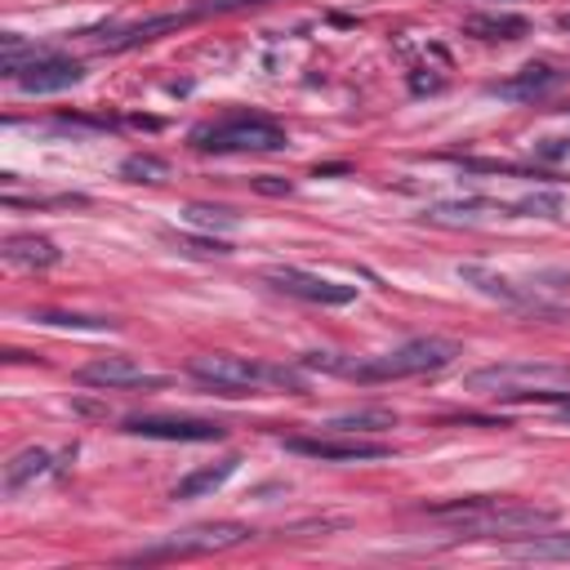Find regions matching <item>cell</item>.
Segmentation results:
<instances>
[{
  "mask_svg": "<svg viewBox=\"0 0 570 570\" xmlns=\"http://www.w3.org/2000/svg\"><path fill=\"white\" fill-rule=\"evenodd\" d=\"M521 561H570V535H530L513 548Z\"/></svg>",
  "mask_w": 570,
  "mask_h": 570,
  "instance_id": "obj_20",
  "label": "cell"
},
{
  "mask_svg": "<svg viewBox=\"0 0 570 570\" xmlns=\"http://www.w3.org/2000/svg\"><path fill=\"white\" fill-rule=\"evenodd\" d=\"M272 290L290 294V299H303V303H321V308H344L357 299V286H344V281H330V277H316V272H303V268H272L264 277Z\"/></svg>",
  "mask_w": 570,
  "mask_h": 570,
  "instance_id": "obj_9",
  "label": "cell"
},
{
  "mask_svg": "<svg viewBox=\"0 0 570 570\" xmlns=\"http://www.w3.org/2000/svg\"><path fill=\"white\" fill-rule=\"evenodd\" d=\"M187 375L201 379L205 388L223 392V397H246V392H255V388H264V384L303 392V375H299V370L264 366V362L233 357V353H205V357H192V362H187Z\"/></svg>",
  "mask_w": 570,
  "mask_h": 570,
  "instance_id": "obj_3",
  "label": "cell"
},
{
  "mask_svg": "<svg viewBox=\"0 0 570 570\" xmlns=\"http://www.w3.org/2000/svg\"><path fill=\"white\" fill-rule=\"evenodd\" d=\"M432 521H441L454 539H513V535H539L557 521L552 508L521 504V499H450L428 508Z\"/></svg>",
  "mask_w": 570,
  "mask_h": 570,
  "instance_id": "obj_2",
  "label": "cell"
},
{
  "mask_svg": "<svg viewBox=\"0 0 570 570\" xmlns=\"http://www.w3.org/2000/svg\"><path fill=\"white\" fill-rule=\"evenodd\" d=\"M32 321L54 325V330H94V334H103V330H121V321H111V316H80V312H36Z\"/></svg>",
  "mask_w": 570,
  "mask_h": 570,
  "instance_id": "obj_21",
  "label": "cell"
},
{
  "mask_svg": "<svg viewBox=\"0 0 570 570\" xmlns=\"http://www.w3.org/2000/svg\"><path fill=\"white\" fill-rule=\"evenodd\" d=\"M130 437H148V441H223L227 428L214 419H165V415H135L126 419Z\"/></svg>",
  "mask_w": 570,
  "mask_h": 570,
  "instance_id": "obj_10",
  "label": "cell"
},
{
  "mask_svg": "<svg viewBox=\"0 0 570 570\" xmlns=\"http://www.w3.org/2000/svg\"><path fill=\"white\" fill-rule=\"evenodd\" d=\"M570 384V366H552V362H499V366H482L464 379L469 392H486L499 401H530L544 388Z\"/></svg>",
  "mask_w": 570,
  "mask_h": 570,
  "instance_id": "obj_4",
  "label": "cell"
},
{
  "mask_svg": "<svg viewBox=\"0 0 570 570\" xmlns=\"http://www.w3.org/2000/svg\"><path fill=\"white\" fill-rule=\"evenodd\" d=\"M259 6H272V0H196V14L209 19V14H237V10H259Z\"/></svg>",
  "mask_w": 570,
  "mask_h": 570,
  "instance_id": "obj_25",
  "label": "cell"
},
{
  "mask_svg": "<svg viewBox=\"0 0 570 570\" xmlns=\"http://www.w3.org/2000/svg\"><path fill=\"white\" fill-rule=\"evenodd\" d=\"M58 464H54V454L50 450H41V445H28V450H19L14 460L6 464V495H23L28 486H36L41 477H50Z\"/></svg>",
  "mask_w": 570,
  "mask_h": 570,
  "instance_id": "obj_15",
  "label": "cell"
},
{
  "mask_svg": "<svg viewBox=\"0 0 570 570\" xmlns=\"http://www.w3.org/2000/svg\"><path fill=\"white\" fill-rule=\"evenodd\" d=\"M183 218H187L192 227H209V233H214V227H223V233H227V227L241 223L237 209H227V205H205V201H192V205L183 209Z\"/></svg>",
  "mask_w": 570,
  "mask_h": 570,
  "instance_id": "obj_22",
  "label": "cell"
},
{
  "mask_svg": "<svg viewBox=\"0 0 570 570\" xmlns=\"http://www.w3.org/2000/svg\"><path fill=\"white\" fill-rule=\"evenodd\" d=\"M557 28H561V32H570V14H561V19H557Z\"/></svg>",
  "mask_w": 570,
  "mask_h": 570,
  "instance_id": "obj_27",
  "label": "cell"
},
{
  "mask_svg": "<svg viewBox=\"0 0 570 570\" xmlns=\"http://www.w3.org/2000/svg\"><path fill=\"white\" fill-rule=\"evenodd\" d=\"M255 530L241 526V521H209V526H187V530H174L139 552H130L126 561H179V557H209V552H223V548H237L246 544Z\"/></svg>",
  "mask_w": 570,
  "mask_h": 570,
  "instance_id": "obj_6",
  "label": "cell"
},
{
  "mask_svg": "<svg viewBox=\"0 0 570 570\" xmlns=\"http://www.w3.org/2000/svg\"><path fill=\"white\" fill-rule=\"evenodd\" d=\"M552 406H557V423H566V428H570V392H561Z\"/></svg>",
  "mask_w": 570,
  "mask_h": 570,
  "instance_id": "obj_26",
  "label": "cell"
},
{
  "mask_svg": "<svg viewBox=\"0 0 570 570\" xmlns=\"http://www.w3.org/2000/svg\"><path fill=\"white\" fill-rule=\"evenodd\" d=\"M80 80H85V67L72 63V58H58V54H50V50H41V54L14 76V85H19L23 94H63V89H72V85H80Z\"/></svg>",
  "mask_w": 570,
  "mask_h": 570,
  "instance_id": "obj_11",
  "label": "cell"
},
{
  "mask_svg": "<svg viewBox=\"0 0 570 570\" xmlns=\"http://www.w3.org/2000/svg\"><path fill=\"white\" fill-rule=\"evenodd\" d=\"M241 469V460L237 454H227V460H218V464H205V469H196V473H187L174 491H170V499H201V495H214L227 477H233Z\"/></svg>",
  "mask_w": 570,
  "mask_h": 570,
  "instance_id": "obj_16",
  "label": "cell"
},
{
  "mask_svg": "<svg viewBox=\"0 0 570 570\" xmlns=\"http://www.w3.org/2000/svg\"><path fill=\"white\" fill-rule=\"evenodd\" d=\"M460 357V344L450 338H410V344L384 353V357H344V353H303L299 370H321V375H338L353 384H388V379H415V375H437Z\"/></svg>",
  "mask_w": 570,
  "mask_h": 570,
  "instance_id": "obj_1",
  "label": "cell"
},
{
  "mask_svg": "<svg viewBox=\"0 0 570 570\" xmlns=\"http://www.w3.org/2000/svg\"><path fill=\"white\" fill-rule=\"evenodd\" d=\"M397 423V415L388 410V406H362V410H348V415H334L325 428L330 432H384V428H392Z\"/></svg>",
  "mask_w": 570,
  "mask_h": 570,
  "instance_id": "obj_19",
  "label": "cell"
},
{
  "mask_svg": "<svg viewBox=\"0 0 570 570\" xmlns=\"http://www.w3.org/2000/svg\"><path fill=\"white\" fill-rule=\"evenodd\" d=\"M196 19H201L196 10H179V14H157V19L130 23V28H121V32H111V36H94V41H98L103 50H111V54H126V50L152 45V41H161V36H170V32H179V28L196 23Z\"/></svg>",
  "mask_w": 570,
  "mask_h": 570,
  "instance_id": "obj_13",
  "label": "cell"
},
{
  "mask_svg": "<svg viewBox=\"0 0 570 570\" xmlns=\"http://www.w3.org/2000/svg\"><path fill=\"white\" fill-rule=\"evenodd\" d=\"M187 143L196 152H286L290 139L277 121L268 117H250V111H241V117H227V121H209V126H196L187 135Z\"/></svg>",
  "mask_w": 570,
  "mask_h": 570,
  "instance_id": "obj_5",
  "label": "cell"
},
{
  "mask_svg": "<svg viewBox=\"0 0 570 570\" xmlns=\"http://www.w3.org/2000/svg\"><path fill=\"white\" fill-rule=\"evenodd\" d=\"M464 32L477 41H521L530 32V23L521 14H477L464 23Z\"/></svg>",
  "mask_w": 570,
  "mask_h": 570,
  "instance_id": "obj_18",
  "label": "cell"
},
{
  "mask_svg": "<svg viewBox=\"0 0 570 570\" xmlns=\"http://www.w3.org/2000/svg\"><path fill=\"white\" fill-rule=\"evenodd\" d=\"M76 384H89V388H165L161 375H148L130 357H94L76 370Z\"/></svg>",
  "mask_w": 570,
  "mask_h": 570,
  "instance_id": "obj_12",
  "label": "cell"
},
{
  "mask_svg": "<svg viewBox=\"0 0 570 570\" xmlns=\"http://www.w3.org/2000/svg\"><path fill=\"white\" fill-rule=\"evenodd\" d=\"M121 174H126V179H135V183H161V179L170 174V165H165L161 157L135 152V157H126V161H121Z\"/></svg>",
  "mask_w": 570,
  "mask_h": 570,
  "instance_id": "obj_23",
  "label": "cell"
},
{
  "mask_svg": "<svg viewBox=\"0 0 570 570\" xmlns=\"http://www.w3.org/2000/svg\"><path fill=\"white\" fill-rule=\"evenodd\" d=\"M460 281H464V286H473L477 294L495 299V303H508V308H517V312H535V316H561V308L544 303V299L535 294V286H517V281H508V277H499V272H491V268H482V264H460Z\"/></svg>",
  "mask_w": 570,
  "mask_h": 570,
  "instance_id": "obj_8",
  "label": "cell"
},
{
  "mask_svg": "<svg viewBox=\"0 0 570 570\" xmlns=\"http://www.w3.org/2000/svg\"><path fill=\"white\" fill-rule=\"evenodd\" d=\"M170 246L183 250V255H201V259H223V255H233V246L218 241V237H179V233H170Z\"/></svg>",
  "mask_w": 570,
  "mask_h": 570,
  "instance_id": "obj_24",
  "label": "cell"
},
{
  "mask_svg": "<svg viewBox=\"0 0 570 570\" xmlns=\"http://www.w3.org/2000/svg\"><path fill=\"white\" fill-rule=\"evenodd\" d=\"M0 255H6V264L14 268H54L63 259V250L50 241V237H10L6 246H0Z\"/></svg>",
  "mask_w": 570,
  "mask_h": 570,
  "instance_id": "obj_17",
  "label": "cell"
},
{
  "mask_svg": "<svg viewBox=\"0 0 570 570\" xmlns=\"http://www.w3.org/2000/svg\"><path fill=\"white\" fill-rule=\"evenodd\" d=\"M557 85H561V72H557V67H548V63H530V67H521L517 76L495 80V85H491V94H495V98H513V103H535V98L552 94Z\"/></svg>",
  "mask_w": 570,
  "mask_h": 570,
  "instance_id": "obj_14",
  "label": "cell"
},
{
  "mask_svg": "<svg viewBox=\"0 0 570 570\" xmlns=\"http://www.w3.org/2000/svg\"><path fill=\"white\" fill-rule=\"evenodd\" d=\"M290 454L303 460H321V464H370V460H388L392 445L388 441H370V437H286L281 441Z\"/></svg>",
  "mask_w": 570,
  "mask_h": 570,
  "instance_id": "obj_7",
  "label": "cell"
}]
</instances>
